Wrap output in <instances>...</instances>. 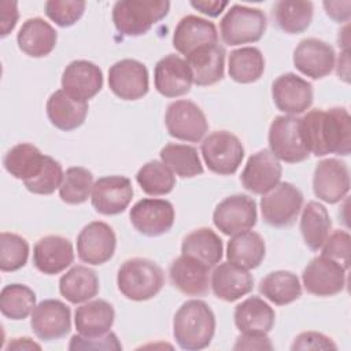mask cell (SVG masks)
Instances as JSON below:
<instances>
[{
    "label": "cell",
    "mask_w": 351,
    "mask_h": 351,
    "mask_svg": "<svg viewBox=\"0 0 351 351\" xmlns=\"http://www.w3.org/2000/svg\"><path fill=\"white\" fill-rule=\"evenodd\" d=\"M160 159L181 178H192L203 173L197 149L192 145L170 143L160 149Z\"/></svg>",
    "instance_id": "obj_40"
},
{
    "label": "cell",
    "mask_w": 351,
    "mask_h": 351,
    "mask_svg": "<svg viewBox=\"0 0 351 351\" xmlns=\"http://www.w3.org/2000/svg\"><path fill=\"white\" fill-rule=\"evenodd\" d=\"M314 195L329 204L340 202L350 191V170L346 162L328 158L319 160L313 176Z\"/></svg>",
    "instance_id": "obj_15"
},
{
    "label": "cell",
    "mask_w": 351,
    "mask_h": 351,
    "mask_svg": "<svg viewBox=\"0 0 351 351\" xmlns=\"http://www.w3.org/2000/svg\"><path fill=\"white\" fill-rule=\"evenodd\" d=\"M266 254L263 237L252 230L233 234L226 245V258L229 262L247 270L258 267Z\"/></svg>",
    "instance_id": "obj_34"
},
{
    "label": "cell",
    "mask_w": 351,
    "mask_h": 351,
    "mask_svg": "<svg viewBox=\"0 0 351 351\" xmlns=\"http://www.w3.org/2000/svg\"><path fill=\"white\" fill-rule=\"evenodd\" d=\"M191 5L200 11L204 15L208 16H218L223 8L228 5V1H218V0H197V1H191Z\"/></svg>",
    "instance_id": "obj_53"
},
{
    "label": "cell",
    "mask_w": 351,
    "mask_h": 351,
    "mask_svg": "<svg viewBox=\"0 0 351 351\" xmlns=\"http://www.w3.org/2000/svg\"><path fill=\"white\" fill-rule=\"evenodd\" d=\"M93 189L92 173L81 166L69 167L59 186V196L67 204H81L88 200Z\"/></svg>",
    "instance_id": "obj_43"
},
{
    "label": "cell",
    "mask_w": 351,
    "mask_h": 351,
    "mask_svg": "<svg viewBox=\"0 0 351 351\" xmlns=\"http://www.w3.org/2000/svg\"><path fill=\"white\" fill-rule=\"evenodd\" d=\"M350 244L351 239L348 232L335 230L322 244V255L333 259L347 270L350 266Z\"/></svg>",
    "instance_id": "obj_47"
},
{
    "label": "cell",
    "mask_w": 351,
    "mask_h": 351,
    "mask_svg": "<svg viewBox=\"0 0 351 351\" xmlns=\"http://www.w3.org/2000/svg\"><path fill=\"white\" fill-rule=\"evenodd\" d=\"M185 58L197 86L214 85L223 78L225 49L219 44L203 47Z\"/></svg>",
    "instance_id": "obj_28"
},
{
    "label": "cell",
    "mask_w": 351,
    "mask_h": 351,
    "mask_svg": "<svg viewBox=\"0 0 351 351\" xmlns=\"http://www.w3.org/2000/svg\"><path fill=\"white\" fill-rule=\"evenodd\" d=\"M171 284L184 295L204 296L210 289V267L191 256L180 255L170 267Z\"/></svg>",
    "instance_id": "obj_25"
},
{
    "label": "cell",
    "mask_w": 351,
    "mask_h": 351,
    "mask_svg": "<svg viewBox=\"0 0 351 351\" xmlns=\"http://www.w3.org/2000/svg\"><path fill=\"white\" fill-rule=\"evenodd\" d=\"M45 155L29 143H21L12 147L4 156V169L16 180L23 182L36 177L43 169Z\"/></svg>",
    "instance_id": "obj_36"
},
{
    "label": "cell",
    "mask_w": 351,
    "mask_h": 351,
    "mask_svg": "<svg viewBox=\"0 0 351 351\" xmlns=\"http://www.w3.org/2000/svg\"><path fill=\"white\" fill-rule=\"evenodd\" d=\"M154 84L162 96L180 97L191 90L193 77L186 60L170 53L155 64Z\"/></svg>",
    "instance_id": "obj_22"
},
{
    "label": "cell",
    "mask_w": 351,
    "mask_h": 351,
    "mask_svg": "<svg viewBox=\"0 0 351 351\" xmlns=\"http://www.w3.org/2000/svg\"><path fill=\"white\" fill-rule=\"evenodd\" d=\"M332 228V221L326 207L318 202H308L300 217V232L306 245L318 251L329 236Z\"/></svg>",
    "instance_id": "obj_35"
},
{
    "label": "cell",
    "mask_w": 351,
    "mask_h": 351,
    "mask_svg": "<svg viewBox=\"0 0 351 351\" xmlns=\"http://www.w3.org/2000/svg\"><path fill=\"white\" fill-rule=\"evenodd\" d=\"M117 236L112 228L101 221L89 222L77 237L78 258L88 265H103L115 252Z\"/></svg>",
    "instance_id": "obj_14"
},
{
    "label": "cell",
    "mask_w": 351,
    "mask_h": 351,
    "mask_svg": "<svg viewBox=\"0 0 351 351\" xmlns=\"http://www.w3.org/2000/svg\"><path fill=\"white\" fill-rule=\"evenodd\" d=\"M134 229L148 237H156L167 233L176 219L174 207L165 199H141L129 213Z\"/></svg>",
    "instance_id": "obj_11"
},
{
    "label": "cell",
    "mask_w": 351,
    "mask_h": 351,
    "mask_svg": "<svg viewBox=\"0 0 351 351\" xmlns=\"http://www.w3.org/2000/svg\"><path fill=\"white\" fill-rule=\"evenodd\" d=\"M169 134L181 141L197 143L208 130V122L202 108L191 100H176L169 104L165 115Z\"/></svg>",
    "instance_id": "obj_9"
},
{
    "label": "cell",
    "mask_w": 351,
    "mask_h": 351,
    "mask_svg": "<svg viewBox=\"0 0 351 351\" xmlns=\"http://www.w3.org/2000/svg\"><path fill=\"white\" fill-rule=\"evenodd\" d=\"M133 197V186L125 176H106L93 184L92 206L103 215L123 213Z\"/></svg>",
    "instance_id": "obj_18"
},
{
    "label": "cell",
    "mask_w": 351,
    "mask_h": 351,
    "mask_svg": "<svg viewBox=\"0 0 351 351\" xmlns=\"http://www.w3.org/2000/svg\"><path fill=\"white\" fill-rule=\"evenodd\" d=\"M258 219L256 203L247 195L225 197L213 213V222L226 236H233L255 226Z\"/></svg>",
    "instance_id": "obj_10"
},
{
    "label": "cell",
    "mask_w": 351,
    "mask_h": 351,
    "mask_svg": "<svg viewBox=\"0 0 351 351\" xmlns=\"http://www.w3.org/2000/svg\"><path fill=\"white\" fill-rule=\"evenodd\" d=\"M33 348H36V350H41V346L40 344H37V343H34L32 339H29V337H15V339H12L10 343H8V346L5 347V350L7 351H10V350H33Z\"/></svg>",
    "instance_id": "obj_54"
},
{
    "label": "cell",
    "mask_w": 351,
    "mask_h": 351,
    "mask_svg": "<svg viewBox=\"0 0 351 351\" xmlns=\"http://www.w3.org/2000/svg\"><path fill=\"white\" fill-rule=\"evenodd\" d=\"M115 311L112 304L103 299L90 300L77 307L74 314V325L77 332L85 337H96L106 335L112 328Z\"/></svg>",
    "instance_id": "obj_30"
},
{
    "label": "cell",
    "mask_w": 351,
    "mask_h": 351,
    "mask_svg": "<svg viewBox=\"0 0 351 351\" xmlns=\"http://www.w3.org/2000/svg\"><path fill=\"white\" fill-rule=\"evenodd\" d=\"M265 71V58L255 47H243L229 55V77L239 84H251L258 81Z\"/></svg>",
    "instance_id": "obj_39"
},
{
    "label": "cell",
    "mask_w": 351,
    "mask_h": 351,
    "mask_svg": "<svg viewBox=\"0 0 351 351\" xmlns=\"http://www.w3.org/2000/svg\"><path fill=\"white\" fill-rule=\"evenodd\" d=\"M202 155L208 170L219 176L234 174L244 158V147L228 130L210 133L202 143Z\"/></svg>",
    "instance_id": "obj_7"
},
{
    "label": "cell",
    "mask_w": 351,
    "mask_h": 351,
    "mask_svg": "<svg viewBox=\"0 0 351 351\" xmlns=\"http://www.w3.org/2000/svg\"><path fill=\"white\" fill-rule=\"evenodd\" d=\"M108 86L122 100H138L149 89L148 70L136 59L118 60L108 70Z\"/></svg>",
    "instance_id": "obj_13"
},
{
    "label": "cell",
    "mask_w": 351,
    "mask_h": 351,
    "mask_svg": "<svg viewBox=\"0 0 351 351\" xmlns=\"http://www.w3.org/2000/svg\"><path fill=\"white\" fill-rule=\"evenodd\" d=\"M314 7L311 1L281 0L273 7V15L278 27L288 34L303 33L311 23Z\"/></svg>",
    "instance_id": "obj_38"
},
{
    "label": "cell",
    "mask_w": 351,
    "mask_h": 351,
    "mask_svg": "<svg viewBox=\"0 0 351 351\" xmlns=\"http://www.w3.org/2000/svg\"><path fill=\"white\" fill-rule=\"evenodd\" d=\"M136 181L149 196L167 195L176 186L174 173L159 160H149L143 165L136 174Z\"/></svg>",
    "instance_id": "obj_42"
},
{
    "label": "cell",
    "mask_w": 351,
    "mask_h": 351,
    "mask_svg": "<svg viewBox=\"0 0 351 351\" xmlns=\"http://www.w3.org/2000/svg\"><path fill=\"white\" fill-rule=\"evenodd\" d=\"M29 258V243L25 237L1 232L0 234V270L15 271L22 269Z\"/></svg>",
    "instance_id": "obj_44"
},
{
    "label": "cell",
    "mask_w": 351,
    "mask_h": 351,
    "mask_svg": "<svg viewBox=\"0 0 351 351\" xmlns=\"http://www.w3.org/2000/svg\"><path fill=\"white\" fill-rule=\"evenodd\" d=\"M326 15L336 22H347L351 14V1H324Z\"/></svg>",
    "instance_id": "obj_52"
},
{
    "label": "cell",
    "mask_w": 351,
    "mask_h": 351,
    "mask_svg": "<svg viewBox=\"0 0 351 351\" xmlns=\"http://www.w3.org/2000/svg\"><path fill=\"white\" fill-rule=\"evenodd\" d=\"M281 174L280 160L270 149H262L248 158L240 180L247 191L255 195H265L280 182Z\"/></svg>",
    "instance_id": "obj_19"
},
{
    "label": "cell",
    "mask_w": 351,
    "mask_h": 351,
    "mask_svg": "<svg viewBox=\"0 0 351 351\" xmlns=\"http://www.w3.org/2000/svg\"><path fill=\"white\" fill-rule=\"evenodd\" d=\"M63 176L64 173L62 170V165L53 158L45 155L44 165L40 173L36 177L25 181L23 184L26 189L32 193L51 195L60 186L63 181Z\"/></svg>",
    "instance_id": "obj_45"
},
{
    "label": "cell",
    "mask_w": 351,
    "mask_h": 351,
    "mask_svg": "<svg viewBox=\"0 0 351 351\" xmlns=\"http://www.w3.org/2000/svg\"><path fill=\"white\" fill-rule=\"evenodd\" d=\"M69 350H122V344L112 332L96 337H85L78 333L71 337Z\"/></svg>",
    "instance_id": "obj_48"
},
{
    "label": "cell",
    "mask_w": 351,
    "mask_h": 351,
    "mask_svg": "<svg viewBox=\"0 0 351 351\" xmlns=\"http://www.w3.org/2000/svg\"><path fill=\"white\" fill-rule=\"evenodd\" d=\"M88 101H81L63 89L55 90L47 101V115L51 123L63 132L80 128L88 115Z\"/></svg>",
    "instance_id": "obj_27"
},
{
    "label": "cell",
    "mask_w": 351,
    "mask_h": 351,
    "mask_svg": "<svg viewBox=\"0 0 351 351\" xmlns=\"http://www.w3.org/2000/svg\"><path fill=\"white\" fill-rule=\"evenodd\" d=\"M300 128L308 152L315 156L351 152V117L344 107L311 110L300 118Z\"/></svg>",
    "instance_id": "obj_1"
},
{
    "label": "cell",
    "mask_w": 351,
    "mask_h": 351,
    "mask_svg": "<svg viewBox=\"0 0 351 351\" xmlns=\"http://www.w3.org/2000/svg\"><path fill=\"white\" fill-rule=\"evenodd\" d=\"M86 3L80 0H49L44 10L47 16L60 27L73 26L84 15Z\"/></svg>",
    "instance_id": "obj_46"
},
{
    "label": "cell",
    "mask_w": 351,
    "mask_h": 351,
    "mask_svg": "<svg viewBox=\"0 0 351 351\" xmlns=\"http://www.w3.org/2000/svg\"><path fill=\"white\" fill-rule=\"evenodd\" d=\"M103 88L101 69L93 62L78 59L66 66L62 74V89L71 97L88 101Z\"/></svg>",
    "instance_id": "obj_21"
},
{
    "label": "cell",
    "mask_w": 351,
    "mask_h": 351,
    "mask_svg": "<svg viewBox=\"0 0 351 351\" xmlns=\"http://www.w3.org/2000/svg\"><path fill=\"white\" fill-rule=\"evenodd\" d=\"M233 350H273V344L266 333H241Z\"/></svg>",
    "instance_id": "obj_50"
},
{
    "label": "cell",
    "mask_w": 351,
    "mask_h": 351,
    "mask_svg": "<svg viewBox=\"0 0 351 351\" xmlns=\"http://www.w3.org/2000/svg\"><path fill=\"white\" fill-rule=\"evenodd\" d=\"M233 317L241 333H269L274 325L276 313L259 296H250L236 306Z\"/></svg>",
    "instance_id": "obj_31"
},
{
    "label": "cell",
    "mask_w": 351,
    "mask_h": 351,
    "mask_svg": "<svg viewBox=\"0 0 351 351\" xmlns=\"http://www.w3.org/2000/svg\"><path fill=\"white\" fill-rule=\"evenodd\" d=\"M0 10H1V15H0V22H1V37H5L7 34H10L19 18V12H18V4L15 1H1L0 4Z\"/></svg>",
    "instance_id": "obj_51"
},
{
    "label": "cell",
    "mask_w": 351,
    "mask_h": 351,
    "mask_svg": "<svg viewBox=\"0 0 351 351\" xmlns=\"http://www.w3.org/2000/svg\"><path fill=\"white\" fill-rule=\"evenodd\" d=\"M218 44V32L208 19L186 15L180 19L173 33V47L181 55H191L192 52Z\"/></svg>",
    "instance_id": "obj_23"
},
{
    "label": "cell",
    "mask_w": 351,
    "mask_h": 351,
    "mask_svg": "<svg viewBox=\"0 0 351 351\" xmlns=\"http://www.w3.org/2000/svg\"><path fill=\"white\" fill-rule=\"evenodd\" d=\"M215 333V315L199 299L186 300L173 318V336L182 350L197 351L210 346Z\"/></svg>",
    "instance_id": "obj_2"
},
{
    "label": "cell",
    "mask_w": 351,
    "mask_h": 351,
    "mask_svg": "<svg viewBox=\"0 0 351 351\" xmlns=\"http://www.w3.org/2000/svg\"><path fill=\"white\" fill-rule=\"evenodd\" d=\"M269 147L271 154L285 163H299L308 158L304 144L300 118L295 115H278L269 128Z\"/></svg>",
    "instance_id": "obj_6"
},
{
    "label": "cell",
    "mask_w": 351,
    "mask_h": 351,
    "mask_svg": "<svg viewBox=\"0 0 351 351\" xmlns=\"http://www.w3.org/2000/svg\"><path fill=\"white\" fill-rule=\"evenodd\" d=\"M271 96L276 107L287 115H298L313 104V85L295 73H287L271 84Z\"/></svg>",
    "instance_id": "obj_17"
},
{
    "label": "cell",
    "mask_w": 351,
    "mask_h": 351,
    "mask_svg": "<svg viewBox=\"0 0 351 351\" xmlns=\"http://www.w3.org/2000/svg\"><path fill=\"white\" fill-rule=\"evenodd\" d=\"M182 255L191 256L208 267L217 266L223 255L221 237L210 228H199L188 233L181 244Z\"/></svg>",
    "instance_id": "obj_33"
},
{
    "label": "cell",
    "mask_w": 351,
    "mask_h": 351,
    "mask_svg": "<svg viewBox=\"0 0 351 351\" xmlns=\"http://www.w3.org/2000/svg\"><path fill=\"white\" fill-rule=\"evenodd\" d=\"M266 26L267 19L262 10L234 4L221 19V38L226 45L256 43L263 37Z\"/></svg>",
    "instance_id": "obj_5"
},
{
    "label": "cell",
    "mask_w": 351,
    "mask_h": 351,
    "mask_svg": "<svg viewBox=\"0 0 351 351\" xmlns=\"http://www.w3.org/2000/svg\"><path fill=\"white\" fill-rule=\"evenodd\" d=\"M30 326L40 340L62 339L71 329V311L62 300L45 299L32 311Z\"/></svg>",
    "instance_id": "obj_16"
},
{
    "label": "cell",
    "mask_w": 351,
    "mask_h": 351,
    "mask_svg": "<svg viewBox=\"0 0 351 351\" xmlns=\"http://www.w3.org/2000/svg\"><path fill=\"white\" fill-rule=\"evenodd\" d=\"M302 206L303 195L291 182H278L261 199L262 217L266 223L274 228L293 225Z\"/></svg>",
    "instance_id": "obj_8"
},
{
    "label": "cell",
    "mask_w": 351,
    "mask_h": 351,
    "mask_svg": "<svg viewBox=\"0 0 351 351\" xmlns=\"http://www.w3.org/2000/svg\"><path fill=\"white\" fill-rule=\"evenodd\" d=\"M73 261V244L63 236H44L34 244L33 263L36 269L44 274H59L66 270Z\"/></svg>",
    "instance_id": "obj_24"
},
{
    "label": "cell",
    "mask_w": 351,
    "mask_h": 351,
    "mask_svg": "<svg viewBox=\"0 0 351 351\" xmlns=\"http://www.w3.org/2000/svg\"><path fill=\"white\" fill-rule=\"evenodd\" d=\"M335 49L319 38H304L293 51V64L304 75L319 80L332 73L335 67Z\"/></svg>",
    "instance_id": "obj_20"
},
{
    "label": "cell",
    "mask_w": 351,
    "mask_h": 351,
    "mask_svg": "<svg viewBox=\"0 0 351 351\" xmlns=\"http://www.w3.org/2000/svg\"><path fill=\"white\" fill-rule=\"evenodd\" d=\"M169 10L170 3L165 0H122L112 7V22L121 34L137 37L148 33Z\"/></svg>",
    "instance_id": "obj_4"
},
{
    "label": "cell",
    "mask_w": 351,
    "mask_h": 351,
    "mask_svg": "<svg viewBox=\"0 0 351 351\" xmlns=\"http://www.w3.org/2000/svg\"><path fill=\"white\" fill-rule=\"evenodd\" d=\"M210 287L218 299L234 302L252 291L254 278L247 269L228 261L214 269Z\"/></svg>",
    "instance_id": "obj_26"
},
{
    "label": "cell",
    "mask_w": 351,
    "mask_h": 351,
    "mask_svg": "<svg viewBox=\"0 0 351 351\" xmlns=\"http://www.w3.org/2000/svg\"><path fill=\"white\" fill-rule=\"evenodd\" d=\"M346 269L324 255L313 258L302 273L304 289L314 296H333L346 285Z\"/></svg>",
    "instance_id": "obj_12"
},
{
    "label": "cell",
    "mask_w": 351,
    "mask_h": 351,
    "mask_svg": "<svg viewBox=\"0 0 351 351\" xmlns=\"http://www.w3.org/2000/svg\"><path fill=\"white\" fill-rule=\"evenodd\" d=\"M36 307V293L27 285L8 284L0 292V311L5 318L25 319Z\"/></svg>",
    "instance_id": "obj_41"
},
{
    "label": "cell",
    "mask_w": 351,
    "mask_h": 351,
    "mask_svg": "<svg viewBox=\"0 0 351 351\" xmlns=\"http://www.w3.org/2000/svg\"><path fill=\"white\" fill-rule=\"evenodd\" d=\"M333 340L319 332H303L298 335L291 346V350H336Z\"/></svg>",
    "instance_id": "obj_49"
},
{
    "label": "cell",
    "mask_w": 351,
    "mask_h": 351,
    "mask_svg": "<svg viewBox=\"0 0 351 351\" xmlns=\"http://www.w3.org/2000/svg\"><path fill=\"white\" fill-rule=\"evenodd\" d=\"M259 292L271 303L285 306L300 298L302 285L295 273L277 270L269 273L261 280Z\"/></svg>",
    "instance_id": "obj_37"
},
{
    "label": "cell",
    "mask_w": 351,
    "mask_h": 351,
    "mask_svg": "<svg viewBox=\"0 0 351 351\" xmlns=\"http://www.w3.org/2000/svg\"><path fill=\"white\" fill-rule=\"evenodd\" d=\"M58 41L56 30L43 18H30L18 32L16 43L22 52L32 58L49 55Z\"/></svg>",
    "instance_id": "obj_29"
},
{
    "label": "cell",
    "mask_w": 351,
    "mask_h": 351,
    "mask_svg": "<svg viewBox=\"0 0 351 351\" xmlns=\"http://www.w3.org/2000/svg\"><path fill=\"white\" fill-rule=\"evenodd\" d=\"M117 285L129 300L144 302L156 296L165 285V273L154 261L132 258L118 269Z\"/></svg>",
    "instance_id": "obj_3"
},
{
    "label": "cell",
    "mask_w": 351,
    "mask_h": 351,
    "mask_svg": "<svg viewBox=\"0 0 351 351\" xmlns=\"http://www.w3.org/2000/svg\"><path fill=\"white\" fill-rule=\"evenodd\" d=\"M99 277L95 270L88 266H73L59 280L60 295L73 304L84 303L93 299L99 293Z\"/></svg>",
    "instance_id": "obj_32"
}]
</instances>
